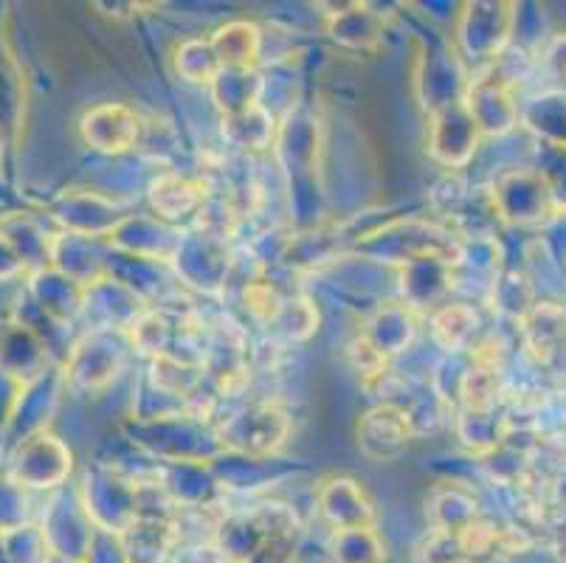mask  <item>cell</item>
I'll list each match as a JSON object with an SVG mask.
<instances>
[{
  "label": "cell",
  "mask_w": 566,
  "mask_h": 563,
  "mask_svg": "<svg viewBox=\"0 0 566 563\" xmlns=\"http://www.w3.org/2000/svg\"><path fill=\"white\" fill-rule=\"evenodd\" d=\"M460 237V231L426 223V220H389V223L378 226V229L364 231L353 242V251L375 257L378 262H395L400 268L406 262L426 260V257L454 260Z\"/></svg>",
  "instance_id": "1"
},
{
  "label": "cell",
  "mask_w": 566,
  "mask_h": 563,
  "mask_svg": "<svg viewBox=\"0 0 566 563\" xmlns=\"http://www.w3.org/2000/svg\"><path fill=\"white\" fill-rule=\"evenodd\" d=\"M214 434L223 453L245 459H271L285 448L291 437V417L271 400L249 403L214 423Z\"/></svg>",
  "instance_id": "2"
},
{
  "label": "cell",
  "mask_w": 566,
  "mask_h": 563,
  "mask_svg": "<svg viewBox=\"0 0 566 563\" xmlns=\"http://www.w3.org/2000/svg\"><path fill=\"white\" fill-rule=\"evenodd\" d=\"M133 347L122 330H87L69 347L63 358L65 386L85 395L105 392L127 366Z\"/></svg>",
  "instance_id": "3"
},
{
  "label": "cell",
  "mask_w": 566,
  "mask_h": 563,
  "mask_svg": "<svg viewBox=\"0 0 566 563\" xmlns=\"http://www.w3.org/2000/svg\"><path fill=\"white\" fill-rule=\"evenodd\" d=\"M7 473L23 490H60L74 473V451L54 431H38L9 451Z\"/></svg>",
  "instance_id": "4"
},
{
  "label": "cell",
  "mask_w": 566,
  "mask_h": 563,
  "mask_svg": "<svg viewBox=\"0 0 566 563\" xmlns=\"http://www.w3.org/2000/svg\"><path fill=\"white\" fill-rule=\"evenodd\" d=\"M462 105L471 113L473 124L480 127L482 138L507 136L522 118V107L513 93V80L499 65H491L468 80Z\"/></svg>",
  "instance_id": "5"
},
{
  "label": "cell",
  "mask_w": 566,
  "mask_h": 563,
  "mask_svg": "<svg viewBox=\"0 0 566 563\" xmlns=\"http://www.w3.org/2000/svg\"><path fill=\"white\" fill-rule=\"evenodd\" d=\"M491 209L499 220L511 226H538L549 220L558 206L555 195L549 192L547 180L533 169H522V173L499 175L493 180L491 192Z\"/></svg>",
  "instance_id": "6"
},
{
  "label": "cell",
  "mask_w": 566,
  "mask_h": 563,
  "mask_svg": "<svg viewBox=\"0 0 566 563\" xmlns=\"http://www.w3.org/2000/svg\"><path fill=\"white\" fill-rule=\"evenodd\" d=\"M94 526L96 524L82 504L80 488L54 490L43 510V521H40V530H43L56 561L69 563L85 561Z\"/></svg>",
  "instance_id": "7"
},
{
  "label": "cell",
  "mask_w": 566,
  "mask_h": 563,
  "mask_svg": "<svg viewBox=\"0 0 566 563\" xmlns=\"http://www.w3.org/2000/svg\"><path fill=\"white\" fill-rule=\"evenodd\" d=\"M80 496L96 526L122 533L136 519V479L118 473L116 468H107V465L87 468Z\"/></svg>",
  "instance_id": "8"
},
{
  "label": "cell",
  "mask_w": 566,
  "mask_h": 563,
  "mask_svg": "<svg viewBox=\"0 0 566 563\" xmlns=\"http://www.w3.org/2000/svg\"><path fill=\"white\" fill-rule=\"evenodd\" d=\"M49 211L51 220L65 234L91 237V240L102 242L125 223V217L130 215L122 204L99 192H91V189H65L63 195H56Z\"/></svg>",
  "instance_id": "9"
},
{
  "label": "cell",
  "mask_w": 566,
  "mask_h": 563,
  "mask_svg": "<svg viewBox=\"0 0 566 563\" xmlns=\"http://www.w3.org/2000/svg\"><path fill=\"white\" fill-rule=\"evenodd\" d=\"M513 3H468L457 23V51L473 62H496L511 40Z\"/></svg>",
  "instance_id": "10"
},
{
  "label": "cell",
  "mask_w": 566,
  "mask_h": 563,
  "mask_svg": "<svg viewBox=\"0 0 566 563\" xmlns=\"http://www.w3.org/2000/svg\"><path fill=\"white\" fill-rule=\"evenodd\" d=\"M482 133L473 124L471 113L465 111L462 102H451V105L440 107V111L429 113V149L431 161L440 164L449 173H460L473 161V155L480 149Z\"/></svg>",
  "instance_id": "11"
},
{
  "label": "cell",
  "mask_w": 566,
  "mask_h": 563,
  "mask_svg": "<svg viewBox=\"0 0 566 563\" xmlns=\"http://www.w3.org/2000/svg\"><path fill=\"white\" fill-rule=\"evenodd\" d=\"M144 118L127 102H99L80 118V138L102 155H125L142 144Z\"/></svg>",
  "instance_id": "12"
},
{
  "label": "cell",
  "mask_w": 566,
  "mask_h": 563,
  "mask_svg": "<svg viewBox=\"0 0 566 563\" xmlns=\"http://www.w3.org/2000/svg\"><path fill=\"white\" fill-rule=\"evenodd\" d=\"M181 240L184 231L178 226L164 223L156 215H127L125 223L118 226L105 242L118 254L156 262V265H172Z\"/></svg>",
  "instance_id": "13"
},
{
  "label": "cell",
  "mask_w": 566,
  "mask_h": 563,
  "mask_svg": "<svg viewBox=\"0 0 566 563\" xmlns=\"http://www.w3.org/2000/svg\"><path fill=\"white\" fill-rule=\"evenodd\" d=\"M172 265L178 277L187 279V285L218 296L223 293L226 279H229V246L226 240L206 234V231H184L181 248H178Z\"/></svg>",
  "instance_id": "14"
},
{
  "label": "cell",
  "mask_w": 566,
  "mask_h": 563,
  "mask_svg": "<svg viewBox=\"0 0 566 563\" xmlns=\"http://www.w3.org/2000/svg\"><path fill=\"white\" fill-rule=\"evenodd\" d=\"M411 440H415V428H411L409 415L398 406L378 403L355 423V442L373 462H395L403 457Z\"/></svg>",
  "instance_id": "15"
},
{
  "label": "cell",
  "mask_w": 566,
  "mask_h": 563,
  "mask_svg": "<svg viewBox=\"0 0 566 563\" xmlns=\"http://www.w3.org/2000/svg\"><path fill=\"white\" fill-rule=\"evenodd\" d=\"M54 364L43 335L18 316L0 319V372L20 384H32Z\"/></svg>",
  "instance_id": "16"
},
{
  "label": "cell",
  "mask_w": 566,
  "mask_h": 563,
  "mask_svg": "<svg viewBox=\"0 0 566 563\" xmlns=\"http://www.w3.org/2000/svg\"><path fill=\"white\" fill-rule=\"evenodd\" d=\"M400 273V302L417 313L431 316L437 307L449 302L454 293V265L446 257H426V260L406 262L398 268Z\"/></svg>",
  "instance_id": "17"
},
{
  "label": "cell",
  "mask_w": 566,
  "mask_h": 563,
  "mask_svg": "<svg viewBox=\"0 0 566 563\" xmlns=\"http://www.w3.org/2000/svg\"><path fill=\"white\" fill-rule=\"evenodd\" d=\"M316 510L333 530L378 524V508H375L373 496L367 493V488L358 479L344 477V473L318 482Z\"/></svg>",
  "instance_id": "18"
},
{
  "label": "cell",
  "mask_w": 566,
  "mask_h": 563,
  "mask_svg": "<svg viewBox=\"0 0 566 563\" xmlns=\"http://www.w3.org/2000/svg\"><path fill=\"white\" fill-rule=\"evenodd\" d=\"M25 299L38 310L40 316L49 319L56 327L69 330L82 319V302H85V288L76 285L74 279L54 268H40L25 277Z\"/></svg>",
  "instance_id": "19"
},
{
  "label": "cell",
  "mask_w": 566,
  "mask_h": 563,
  "mask_svg": "<svg viewBox=\"0 0 566 563\" xmlns=\"http://www.w3.org/2000/svg\"><path fill=\"white\" fill-rule=\"evenodd\" d=\"M150 304L142 296L122 285L118 279L102 277L85 288V302H82V319H87V330H127L133 327L138 316Z\"/></svg>",
  "instance_id": "20"
},
{
  "label": "cell",
  "mask_w": 566,
  "mask_h": 563,
  "mask_svg": "<svg viewBox=\"0 0 566 563\" xmlns=\"http://www.w3.org/2000/svg\"><path fill=\"white\" fill-rule=\"evenodd\" d=\"M65 392H69V386H65V375L60 364H51L38 380L25 384L23 397H20L18 403V411H14L12 428H9V446L14 448L18 442H23L25 437L45 431L51 415L56 411L60 397H63Z\"/></svg>",
  "instance_id": "21"
},
{
  "label": "cell",
  "mask_w": 566,
  "mask_h": 563,
  "mask_svg": "<svg viewBox=\"0 0 566 563\" xmlns=\"http://www.w3.org/2000/svg\"><path fill=\"white\" fill-rule=\"evenodd\" d=\"M209 198V186L181 173H161L147 186V200L158 220L181 229L184 220H195Z\"/></svg>",
  "instance_id": "22"
},
{
  "label": "cell",
  "mask_w": 566,
  "mask_h": 563,
  "mask_svg": "<svg viewBox=\"0 0 566 563\" xmlns=\"http://www.w3.org/2000/svg\"><path fill=\"white\" fill-rule=\"evenodd\" d=\"M105 246L107 242L91 240V237L54 231L49 248V268L74 279L76 285L87 288L91 282H96V279L107 277V257H111V248Z\"/></svg>",
  "instance_id": "23"
},
{
  "label": "cell",
  "mask_w": 566,
  "mask_h": 563,
  "mask_svg": "<svg viewBox=\"0 0 566 563\" xmlns=\"http://www.w3.org/2000/svg\"><path fill=\"white\" fill-rule=\"evenodd\" d=\"M336 12H324L333 43L353 51H375L386 34V18L367 3H324Z\"/></svg>",
  "instance_id": "24"
},
{
  "label": "cell",
  "mask_w": 566,
  "mask_h": 563,
  "mask_svg": "<svg viewBox=\"0 0 566 563\" xmlns=\"http://www.w3.org/2000/svg\"><path fill=\"white\" fill-rule=\"evenodd\" d=\"M417 324H420V316L411 313L403 302H389L375 310L358 330V335H364L386 361H392L411 347Z\"/></svg>",
  "instance_id": "25"
},
{
  "label": "cell",
  "mask_w": 566,
  "mask_h": 563,
  "mask_svg": "<svg viewBox=\"0 0 566 563\" xmlns=\"http://www.w3.org/2000/svg\"><path fill=\"white\" fill-rule=\"evenodd\" d=\"M468 80L460 69V60L451 51H429L423 56V74L417 80V91L429 113L440 111V107L451 105V102H462L465 96Z\"/></svg>",
  "instance_id": "26"
},
{
  "label": "cell",
  "mask_w": 566,
  "mask_h": 563,
  "mask_svg": "<svg viewBox=\"0 0 566 563\" xmlns=\"http://www.w3.org/2000/svg\"><path fill=\"white\" fill-rule=\"evenodd\" d=\"M220 131L231 147L243 149V153H265L274 147L276 136H280V118L262 102L249 111L220 116Z\"/></svg>",
  "instance_id": "27"
},
{
  "label": "cell",
  "mask_w": 566,
  "mask_h": 563,
  "mask_svg": "<svg viewBox=\"0 0 566 563\" xmlns=\"http://www.w3.org/2000/svg\"><path fill=\"white\" fill-rule=\"evenodd\" d=\"M426 515H429V526L434 533L460 535L468 524L480 519V502L471 490L454 482H440L429 493Z\"/></svg>",
  "instance_id": "28"
},
{
  "label": "cell",
  "mask_w": 566,
  "mask_h": 563,
  "mask_svg": "<svg viewBox=\"0 0 566 563\" xmlns=\"http://www.w3.org/2000/svg\"><path fill=\"white\" fill-rule=\"evenodd\" d=\"M480 324V313L468 302H446L429 316L431 341L446 355L468 353L476 344Z\"/></svg>",
  "instance_id": "29"
},
{
  "label": "cell",
  "mask_w": 566,
  "mask_h": 563,
  "mask_svg": "<svg viewBox=\"0 0 566 563\" xmlns=\"http://www.w3.org/2000/svg\"><path fill=\"white\" fill-rule=\"evenodd\" d=\"M130 563H164L178 550L175 519H133L122 530Z\"/></svg>",
  "instance_id": "30"
},
{
  "label": "cell",
  "mask_w": 566,
  "mask_h": 563,
  "mask_svg": "<svg viewBox=\"0 0 566 563\" xmlns=\"http://www.w3.org/2000/svg\"><path fill=\"white\" fill-rule=\"evenodd\" d=\"M209 43L223 69L249 71L260 65L262 29L251 20H231V23L220 25L209 38Z\"/></svg>",
  "instance_id": "31"
},
{
  "label": "cell",
  "mask_w": 566,
  "mask_h": 563,
  "mask_svg": "<svg viewBox=\"0 0 566 563\" xmlns=\"http://www.w3.org/2000/svg\"><path fill=\"white\" fill-rule=\"evenodd\" d=\"M212 91V100L218 105L220 116H231V113L249 111V107L262 105L265 100V76L260 74V69L249 71H234L223 69L218 74V80L209 85Z\"/></svg>",
  "instance_id": "32"
},
{
  "label": "cell",
  "mask_w": 566,
  "mask_h": 563,
  "mask_svg": "<svg viewBox=\"0 0 566 563\" xmlns=\"http://www.w3.org/2000/svg\"><path fill=\"white\" fill-rule=\"evenodd\" d=\"M522 324L530 355L542 364L553 358L558 344L566 338V310L553 302L535 304Z\"/></svg>",
  "instance_id": "33"
},
{
  "label": "cell",
  "mask_w": 566,
  "mask_h": 563,
  "mask_svg": "<svg viewBox=\"0 0 566 563\" xmlns=\"http://www.w3.org/2000/svg\"><path fill=\"white\" fill-rule=\"evenodd\" d=\"M0 234L7 237L9 242L14 246V251L23 260L25 271H40V268H49V248H51V237L38 220L32 217L18 215V217H7L3 223H0ZM25 273V277H29Z\"/></svg>",
  "instance_id": "34"
},
{
  "label": "cell",
  "mask_w": 566,
  "mask_h": 563,
  "mask_svg": "<svg viewBox=\"0 0 566 563\" xmlns=\"http://www.w3.org/2000/svg\"><path fill=\"white\" fill-rule=\"evenodd\" d=\"M327 552L333 563H386V546L375 526L333 530Z\"/></svg>",
  "instance_id": "35"
},
{
  "label": "cell",
  "mask_w": 566,
  "mask_h": 563,
  "mask_svg": "<svg viewBox=\"0 0 566 563\" xmlns=\"http://www.w3.org/2000/svg\"><path fill=\"white\" fill-rule=\"evenodd\" d=\"M499 400H502V369L473 364L468 358V369L462 372L460 389H457L460 409L496 411Z\"/></svg>",
  "instance_id": "36"
},
{
  "label": "cell",
  "mask_w": 566,
  "mask_h": 563,
  "mask_svg": "<svg viewBox=\"0 0 566 563\" xmlns=\"http://www.w3.org/2000/svg\"><path fill=\"white\" fill-rule=\"evenodd\" d=\"M457 437H460L462 448L473 457H485L488 451L502 442V417H496V411H471L460 409L454 417Z\"/></svg>",
  "instance_id": "37"
},
{
  "label": "cell",
  "mask_w": 566,
  "mask_h": 563,
  "mask_svg": "<svg viewBox=\"0 0 566 563\" xmlns=\"http://www.w3.org/2000/svg\"><path fill=\"white\" fill-rule=\"evenodd\" d=\"M172 62H175V74L181 76V80L192 82V85L209 87L214 80H218L220 71H223V65H220L209 38L184 40V43L175 49Z\"/></svg>",
  "instance_id": "38"
},
{
  "label": "cell",
  "mask_w": 566,
  "mask_h": 563,
  "mask_svg": "<svg viewBox=\"0 0 566 563\" xmlns=\"http://www.w3.org/2000/svg\"><path fill=\"white\" fill-rule=\"evenodd\" d=\"M0 546L7 552L9 563H54V552H51L49 541H45L40 524L29 521V524L0 533Z\"/></svg>",
  "instance_id": "39"
},
{
  "label": "cell",
  "mask_w": 566,
  "mask_h": 563,
  "mask_svg": "<svg viewBox=\"0 0 566 563\" xmlns=\"http://www.w3.org/2000/svg\"><path fill=\"white\" fill-rule=\"evenodd\" d=\"M491 302L502 316H511L516 322H524L530 310L535 307L533 288L518 273H499L496 282L491 285Z\"/></svg>",
  "instance_id": "40"
},
{
  "label": "cell",
  "mask_w": 566,
  "mask_h": 563,
  "mask_svg": "<svg viewBox=\"0 0 566 563\" xmlns=\"http://www.w3.org/2000/svg\"><path fill=\"white\" fill-rule=\"evenodd\" d=\"M274 330L280 335H285L287 341H307L318 330L316 304L307 296H302V293L285 296L280 316L274 322Z\"/></svg>",
  "instance_id": "41"
},
{
  "label": "cell",
  "mask_w": 566,
  "mask_h": 563,
  "mask_svg": "<svg viewBox=\"0 0 566 563\" xmlns=\"http://www.w3.org/2000/svg\"><path fill=\"white\" fill-rule=\"evenodd\" d=\"M282 302H285V293H280V288L271 279H251L249 285L243 288L245 310H249L251 319L256 324H262V327H274Z\"/></svg>",
  "instance_id": "42"
},
{
  "label": "cell",
  "mask_w": 566,
  "mask_h": 563,
  "mask_svg": "<svg viewBox=\"0 0 566 563\" xmlns=\"http://www.w3.org/2000/svg\"><path fill=\"white\" fill-rule=\"evenodd\" d=\"M32 521V499L29 490L14 484L7 473H0V533L18 530Z\"/></svg>",
  "instance_id": "43"
},
{
  "label": "cell",
  "mask_w": 566,
  "mask_h": 563,
  "mask_svg": "<svg viewBox=\"0 0 566 563\" xmlns=\"http://www.w3.org/2000/svg\"><path fill=\"white\" fill-rule=\"evenodd\" d=\"M415 561L417 563H473L471 555L462 546L460 535L449 533H429L420 539V544L415 546Z\"/></svg>",
  "instance_id": "44"
},
{
  "label": "cell",
  "mask_w": 566,
  "mask_h": 563,
  "mask_svg": "<svg viewBox=\"0 0 566 563\" xmlns=\"http://www.w3.org/2000/svg\"><path fill=\"white\" fill-rule=\"evenodd\" d=\"M344 361L349 364V369L358 372L361 384L378 378L380 372H386L389 369V364H392V361H386L384 355H380L378 350L364 338V335H353V338L344 344Z\"/></svg>",
  "instance_id": "45"
},
{
  "label": "cell",
  "mask_w": 566,
  "mask_h": 563,
  "mask_svg": "<svg viewBox=\"0 0 566 563\" xmlns=\"http://www.w3.org/2000/svg\"><path fill=\"white\" fill-rule=\"evenodd\" d=\"M300 544L302 524L300 521H293V524L280 526V530L268 539V544L245 563H293L296 561V552H300Z\"/></svg>",
  "instance_id": "46"
},
{
  "label": "cell",
  "mask_w": 566,
  "mask_h": 563,
  "mask_svg": "<svg viewBox=\"0 0 566 563\" xmlns=\"http://www.w3.org/2000/svg\"><path fill=\"white\" fill-rule=\"evenodd\" d=\"M82 563H130L122 533L105 530V526H94V535H91V544H87L85 561Z\"/></svg>",
  "instance_id": "47"
},
{
  "label": "cell",
  "mask_w": 566,
  "mask_h": 563,
  "mask_svg": "<svg viewBox=\"0 0 566 563\" xmlns=\"http://www.w3.org/2000/svg\"><path fill=\"white\" fill-rule=\"evenodd\" d=\"M23 389L25 384H20V380L9 378V375L0 372V451H3V446H9V428H12L14 411H18Z\"/></svg>",
  "instance_id": "48"
},
{
  "label": "cell",
  "mask_w": 566,
  "mask_h": 563,
  "mask_svg": "<svg viewBox=\"0 0 566 563\" xmlns=\"http://www.w3.org/2000/svg\"><path fill=\"white\" fill-rule=\"evenodd\" d=\"M175 563H226V557L223 552L218 550V544L209 539L178 546V550H175Z\"/></svg>",
  "instance_id": "49"
},
{
  "label": "cell",
  "mask_w": 566,
  "mask_h": 563,
  "mask_svg": "<svg viewBox=\"0 0 566 563\" xmlns=\"http://www.w3.org/2000/svg\"><path fill=\"white\" fill-rule=\"evenodd\" d=\"M25 273L29 271H25L23 260H20V254L14 251V246L7 237L0 234V282H12V279L25 277Z\"/></svg>",
  "instance_id": "50"
},
{
  "label": "cell",
  "mask_w": 566,
  "mask_h": 563,
  "mask_svg": "<svg viewBox=\"0 0 566 563\" xmlns=\"http://www.w3.org/2000/svg\"><path fill=\"white\" fill-rule=\"evenodd\" d=\"M547 65L558 80L566 82V38H558L547 51Z\"/></svg>",
  "instance_id": "51"
},
{
  "label": "cell",
  "mask_w": 566,
  "mask_h": 563,
  "mask_svg": "<svg viewBox=\"0 0 566 563\" xmlns=\"http://www.w3.org/2000/svg\"><path fill=\"white\" fill-rule=\"evenodd\" d=\"M7 131L0 127V167H3V153H7Z\"/></svg>",
  "instance_id": "52"
},
{
  "label": "cell",
  "mask_w": 566,
  "mask_h": 563,
  "mask_svg": "<svg viewBox=\"0 0 566 563\" xmlns=\"http://www.w3.org/2000/svg\"><path fill=\"white\" fill-rule=\"evenodd\" d=\"M0 563H9V557H7V552H3V546H0Z\"/></svg>",
  "instance_id": "53"
},
{
  "label": "cell",
  "mask_w": 566,
  "mask_h": 563,
  "mask_svg": "<svg viewBox=\"0 0 566 563\" xmlns=\"http://www.w3.org/2000/svg\"><path fill=\"white\" fill-rule=\"evenodd\" d=\"M54 563H69V561H54Z\"/></svg>",
  "instance_id": "54"
}]
</instances>
